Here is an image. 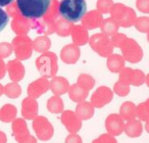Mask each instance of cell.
Wrapping results in <instances>:
<instances>
[{
  "mask_svg": "<svg viewBox=\"0 0 149 143\" xmlns=\"http://www.w3.org/2000/svg\"><path fill=\"white\" fill-rule=\"evenodd\" d=\"M87 13L86 0H61L59 13L65 21L70 23L80 22Z\"/></svg>",
  "mask_w": 149,
  "mask_h": 143,
  "instance_id": "obj_1",
  "label": "cell"
},
{
  "mask_svg": "<svg viewBox=\"0 0 149 143\" xmlns=\"http://www.w3.org/2000/svg\"><path fill=\"white\" fill-rule=\"evenodd\" d=\"M51 0H17L22 15L26 19L36 20L42 17L50 6Z\"/></svg>",
  "mask_w": 149,
  "mask_h": 143,
  "instance_id": "obj_2",
  "label": "cell"
},
{
  "mask_svg": "<svg viewBox=\"0 0 149 143\" xmlns=\"http://www.w3.org/2000/svg\"><path fill=\"white\" fill-rule=\"evenodd\" d=\"M106 129H107L109 134L116 136V135H120L124 132V125H123L120 120L111 122L110 119L108 118L107 121H106Z\"/></svg>",
  "mask_w": 149,
  "mask_h": 143,
  "instance_id": "obj_3",
  "label": "cell"
},
{
  "mask_svg": "<svg viewBox=\"0 0 149 143\" xmlns=\"http://www.w3.org/2000/svg\"><path fill=\"white\" fill-rule=\"evenodd\" d=\"M134 124H129L126 128L125 132L130 137H138L142 133V128H141L139 122H133Z\"/></svg>",
  "mask_w": 149,
  "mask_h": 143,
  "instance_id": "obj_4",
  "label": "cell"
},
{
  "mask_svg": "<svg viewBox=\"0 0 149 143\" xmlns=\"http://www.w3.org/2000/svg\"><path fill=\"white\" fill-rule=\"evenodd\" d=\"M92 143H116V139L109 134H103L98 137L96 140H94Z\"/></svg>",
  "mask_w": 149,
  "mask_h": 143,
  "instance_id": "obj_5",
  "label": "cell"
},
{
  "mask_svg": "<svg viewBox=\"0 0 149 143\" xmlns=\"http://www.w3.org/2000/svg\"><path fill=\"white\" fill-rule=\"evenodd\" d=\"M8 21H9V17L7 15V13L2 8H0V32L5 29Z\"/></svg>",
  "mask_w": 149,
  "mask_h": 143,
  "instance_id": "obj_6",
  "label": "cell"
},
{
  "mask_svg": "<svg viewBox=\"0 0 149 143\" xmlns=\"http://www.w3.org/2000/svg\"><path fill=\"white\" fill-rule=\"evenodd\" d=\"M65 143H82L81 137H80L79 135L70 134V136L66 137Z\"/></svg>",
  "mask_w": 149,
  "mask_h": 143,
  "instance_id": "obj_7",
  "label": "cell"
},
{
  "mask_svg": "<svg viewBox=\"0 0 149 143\" xmlns=\"http://www.w3.org/2000/svg\"><path fill=\"white\" fill-rule=\"evenodd\" d=\"M15 0H0V7H3V6H7L9 5L10 3H13Z\"/></svg>",
  "mask_w": 149,
  "mask_h": 143,
  "instance_id": "obj_8",
  "label": "cell"
},
{
  "mask_svg": "<svg viewBox=\"0 0 149 143\" xmlns=\"http://www.w3.org/2000/svg\"><path fill=\"white\" fill-rule=\"evenodd\" d=\"M146 129H147V132L149 133V123L147 124V126H146Z\"/></svg>",
  "mask_w": 149,
  "mask_h": 143,
  "instance_id": "obj_9",
  "label": "cell"
}]
</instances>
